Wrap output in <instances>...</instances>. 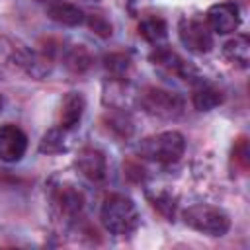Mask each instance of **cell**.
<instances>
[{
	"mask_svg": "<svg viewBox=\"0 0 250 250\" xmlns=\"http://www.w3.org/2000/svg\"><path fill=\"white\" fill-rule=\"evenodd\" d=\"M100 219L104 229L117 236L131 234L139 225V213L133 199L121 193H113L104 201Z\"/></svg>",
	"mask_w": 250,
	"mask_h": 250,
	"instance_id": "cell-1",
	"label": "cell"
},
{
	"mask_svg": "<svg viewBox=\"0 0 250 250\" xmlns=\"http://www.w3.org/2000/svg\"><path fill=\"white\" fill-rule=\"evenodd\" d=\"M186 141L178 131H164L141 143V154L160 164H172L184 154Z\"/></svg>",
	"mask_w": 250,
	"mask_h": 250,
	"instance_id": "cell-2",
	"label": "cell"
},
{
	"mask_svg": "<svg viewBox=\"0 0 250 250\" xmlns=\"http://www.w3.org/2000/svg\"><path fill=\"white\" fill-rule=\"evenodd\" d=\"M184 221L193 230L209 236H223L230 227V219L223 209L203 203L188 207L184 211Z\"/></svg>",
	"mask_w": 250,
	"mask_h": 250,
	"instance_id": "cell-3",
	"label": "cell"
},
{
	"mask_svg": "<svg viewBox=\"0 0 250 250\" xmlns=\"http://www.w3.org/2000/svg\"><path fill=\"white\" fill-rule=\"evenodd\" d=\"M178 33H180L184 47H188L191 53L203 55V53H209L213 47L211 29H209L207 21H203L199 18H184L180 21Z\"/></svg>",
	"mask_w": 250,
	"mask_h": 250,
	"instance_id": "cell-4",
	"label": "cell"
},
{
	"mask_svg": "<svg viewBox=\"0 0 250 250\" xmlns=\"http://www.w3.org/2000/svg\"><path fill=\"white\" fill-rule=\"evenodd\" d=\"M143 107L158 117H166L172 119L176 115L182 113L184 102L178 94L168 92V90H160V88H148L143 94Z\"/></svg>",
	"mask_w": 250,
	"mask_h": 250,
	"instance_id": "cell-5",
	"label": "cell"
},
{
	"mask_svg": "<svg viewBox=\"0 0 250 250\" xmlns=\"http://www.w3.org/2000/svg\"><path fill=\"white\" fill-rule=\"evenodd\" d=\"M207 25L211 31L227 35V33H234L240 25V12L238 6L232 2H219L213 4L207 10Z\"/></svg>",
	"mask_w": 250,
	"mask_h": 250,
	"instance_id": "cell-6",
	"label": "cell"
},
{
	"mask_svg": "<svg viewBox=\"0 0 250 250\" xmlns=\"http://www.w3.org/2000/svg\"><path fill=\"white\" fill-rule=\"evenodd\" d=\"M27 148L25 133L16 125L0 127V160L2 162H18Z\"/></svg>",
	"mask_w": 250,
	"mask_h": 250,
	"instance_id": "cell-7",
	"label": "cell"
},
{
	"mask_svg": "<svg viewBox=\"0 0 250 250\" xmlns=\"http://www.w3.org/2000/svg\"><path fill=\"white\" fill-rule=\"evenodd\" d=\"M76 168L92 182H102L107 174L105 156L98 148H82L76 156Z\"/></svg>",
	"mask_w": 250,
	"mask_h": 250,
	"instance_id": "cell-8",
	"label": "cell"
},
{
	"mask_svg": "<svg viewBox=\"0 0 250 250\" xmlns=\"http://www.w3.org/2000/svg\"><path fill=\"white\" fill-rule=\"evenodd\" d=\"M84 109H86V100L80 92H68L62 102H61V111H59V127L68 131V129H74L82 115H84Z\"/></svg>",
	"mask_w": 250,
	"mask_h": 250,
	"instance_id": "cell-9",
	"label": "cell"
},
{
	"mask_svg": "<svg viewBox=\"0 0 250 250\" xmlns=\"http://www.w3.org/2000/svg\"><path fill=\"white\" fill-rule=\"evenodd\" d=\"M49 18L61 25H68V27H74V25H80L84 21V12L74 6V4H66V2H55L49 6L47 10Z\"/></svg>",
	"mask_w": 250,
	"mask_h": 250,
	"instance_id": "cell-10",
	"label": "cell"
},
{
	"mask_svg": "<svg viewBox=\"0 0 250 250\" xmlns=\"http://www.w3.org/2000/svg\"><path fill=\"white\" fill-rule=\"evenodd\" d=\"M152 61H154V64H158V66L166 68L168 72L178 74V76H182V78H188L189 72H191L189 64H188L184 59H180L174 51H168V49H158V51L152 55Z\"/></svg>",
	"mask_w": 250,
	"mask_h": 250,
	"instance_id": "cell-11",
	"label": "cell"
},
{
	"mask_svg": "<svg viewBox=\"0 0 250 250\" xmlns=\"http://www.w3.org/2000/svg\"><path fill=\"white\" fill-rule=\"evenodd\" d=\"M225 55L229 61L236 62L238 66L246 68L248 66V61H250V43H248V37L246 35H238L230 41L225 43Z\"/></svg>",
	"mask_w": 250,
	"mask_h": 250,
	"instance_id": "cell-12",
	"label": "cell"
},
{
	"mask_svg": "<svg viewBox=\"0 0 250 250\" xmlns=\"http://www.w3.org/2000/svg\"><path fill=\"white\" fill-rule=\"evenodd\" d=\"M166 21L162 18H146L139 23V33L148 41V43H160L166 39Z\"/></svg>",
	"mask_w": 250,
	"mask_h": 250,
	"instance_id": "cell-13",
	"label": "cell"
},
{
	"mask_svg": "<svg viewBox=\"0 0 250 250\" xmlns=\"http://www.w3.org/2000/svg\"><path fill=\"white\" fill-rule=\"evenodd\" d=\"M221 92L209 84H201L199 88H195L193 92V105L199 111H209L213 107H217L221 104Z\"/></svg>",
	"mask_w": 250,
	"mask_h": 250,
	"instance_id": "cell-14",
	"label": "cell"
},
{
	"mask_svg": "<svg viewBox=\"0 0 250 250\" xmlns=\"http://www.w3.org/2000/svg\"><path fill=\"white\" fill-rule=\"evenodd\" d=\"M57 203H59V207L64 215H76V213H80L84 199H82L80 191H76L70 186H64L57 193Z\"/></svg>",
	"mask_w": 250,
	"mask_h": 250,
	"instance_id": "cell-15",
	"label": "cell"
},
{
	"mask_svg": "<svg viewBox=\"0 0 250 250\" xmlns=\"http://www.w3.org/2000/svg\"><path fill=\"white\" fill-rule=\"evenodd\" d=\"M62 131L64 129H51L45 137H43V141H41V145H39V150L41 152H61L62 148H64V137H62Z\"/></svg>",
	"mask_w": 250,
	"mask_h": 250,
	"instance_id": "cell-16",
	"label": "cell"
},
{
	"mask_svg": "<svg viewBox=\"0 0 250 250\" xmlns=\"http://www.w3.org/2000/svg\"><path fill=\"white\" fill-rule=\"evenodd\" d=\"M88 23H90V27H92L98 35H102V37H109V35H111V25H109V21L104 20L102 16H90Z\"/></svg>",
	"mask_w": 250,
	"mask_h": 250,
	"instance_id": "cell-17",
	"label": "cell"
},
{
	"mask_svg": "<svg viewBox=\"0 0 250 250\" xmlns=\"http://www.w3.org/2000/svg\"><path fill=\"white\" fill-rule=\"evenodd\" d=\"M66 61H68V66H72L74 70H82V68H86L90 64V59L82 49H74L72 55Z\"/></svg>",
	"mask_w": 250,
	"mask_h": 250,
	"instance_id": "cell-18",
	"label": "cell"
},
{
	"mask_svg": "<svg viewBox=\"0 0 250 250\" xmlns=\"http://www.w3.org/2000/svg\"><path fill=\"white\" fill-rule=\"evenodd\" d=\"M127 64L129 62H127V59L123 55H111V57L105 59V66L109 70H113V72H123L127 68Z\"/></svg>",
	"mask_w": 250,
	"mask_h": 250,
	"instance_id": "cell-19",
	"label": "cell"
},
{
	"mask_svg": "<svg viewBox=\"0 0 250 250\" xmlns=\"http://www.w3.org/2000/svg\"><path fill=\"white\" fill-rule=\"evenodd\" d=\"M37 2H43V4H55V2H59V0H37Z\"/></svg>",
	"mask_w": 250,
	"mask_h": 250,
	"instance_id": "cell-20",
	"label": "cell"
},
{
	"mask_svg": "<svg viewBox=\"0 0 250 250\" xmlns=\"http://www.w3.org/2000/svg\"><path fill=\"white\" fill-rule=\"evenodd\" d=\"M0 109H2V96H0Z\"/></svg>",
	"mask_w": 250,
	"mask_h": 250,
	"instance_id": "cell-21",
	"label": "cell"
},
{
	"mask_svg": "<svg viewBox=\"0 0 250 250\" xmlns=\"http://www.w3.org/2000/svg\"><path fill=\"white\" fill-rule=\"evenodd\" d=\"M88 2H98V0H88Z\"/></svg>",
	"mask_w": 250,
	"mask_h": 250,
	"instance_id": "cell-22",
	"label": "cell"
}]
</instances>
